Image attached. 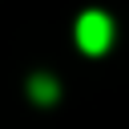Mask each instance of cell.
Returning <instances> with one entry per match:
<instances>
[{"instance_id": "cell-1", "label": "cell", "mask_w": 129, "mask_h": 129, "mask_svg": "<svg viewBox=\"0 0 129 129\" xmlns=\"http://www.w3.org/2000/svg\"><path fill=\"white\" fill-rule=\"evenodd\" d=\"M77 44L85 52H105L113 44V20L101 12V8H89L77 16Z\"/></svg>"}, {"instance_id": "cell-2", "label": "cell", "mask_w": 129, "mask_h": 129, "mask_svg": "<svg viewBox=\"0 0 129 129\" xmlns=\"http://www.w3.org/2000/svg\"><path fill=\"white\" fill-rule=\"evenodd\" d=\"M56 93H60V89H56V81H52V77H44V73H36V77L28 81V97H32L36 105H52V101H56Z\"/></svg>"}]
</instances>
